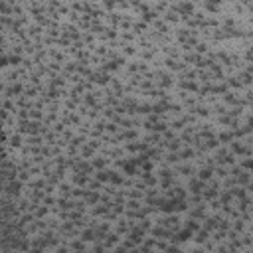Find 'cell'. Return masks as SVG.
<instances>
[{"label": "cell", "instance_id": "6da1fadb", "mask_svg": "<svg viewBox=\"0 0 253 253\" xmlns=\"http://www.w3.org/2000/svg\"><path fill=\"white\" fill-rule=\"evenodd\" d=\"M160 210L162 212H166V214H170V212H176V210H186V204L184 202H180V200H168V202H160Z\"/></svg>", "mask_w": 253, "mask_h": 253}, {"label": "cell", "instance_id": "7a4b0ae2", "mask_svg": "<svg viewBox=\"0 0 253 253\" xmlns=\"http://www.w3.org/2000/svg\"><path fill=\"white\" fill-rule=\"evenodd\" d=\"M134 164H137V160H129V162H121V166L127 174H134Z\"/></svg>", "mask_w": 253, "mask_h": 253}, {"label": "cell", "instance_id": "3957f363", "mask_svg": "<svg viewBox=\"0 0 253 253\" xmlns=\"http://www.w3.org/2000/svg\"><path fill=\"white\" fill-rule=\"evenodd\" d=\"M190 237H192V229H190V227H186L184 231H180V233H178V237H176V239H180V241H186V239H190Z\"/></svg>", "mask_w": 253, "mask_h": 253}, {"label": "cell", "instance_id": "277c9868", "mask_svg": "<svg viewBox=\"0 0 253 253\" xmlns=\"http://www.w3.org/2000/svg\"><path fill=\"white\" fill-rule=\"evenodd\" d=\"M180 10H182L184 14H192L194 6H192V4H190V2H182V4H180Z\"/></svg>", "mask_w": 253, "mask_h": 253}, {"label": "cell", "instance_id": "5b68a950", "mask_svg": "<svg viewBox=\"0 0 253 253\" xmlns=\"http://www.w3.org/2000/svg\"><path fill=\"white\" fill-rule=\"evenodd\" d=\"M119 65H121V60H117V61H113V63H107V65H105V69H109V71H115Z\"/></svg>", "mask_w": 253, "mask_h": 253}, {"label": "cell", "instance_id": "8992f818", "mask_svg": "<svg viewBox=\"0 0 253 253\" xmlns=\"http://www.w3.org/2000/svg\"><path fill=\"white\" fill-rule=\"evenodd\" d=\"M210 174H212V170H210V168H206V170H202L200 178H202V180H206V178H210Z\"/></svg>", "mask_w": 253, "mask_h": 253}, {"label": "cell", "instance_id": "52a82bcc", "mask_svg": "<svg viewBox=\"0 0 253 253\" xmlns=\"http://www.w3.org/2000/svg\"><path fill=\"white\" fill-rule=\"evenodd\" d=\"M97 178H99V180H111V174H107V172H101Z\"/></svg>", "mask_w": 253, "mask_h": 253}, {"label": "cell", "instance_id": "ba28073f", "mask_svg": "<svg viewBox=\"0 0 253 253\" xmlns=\"http://www.w3.org/2000/svg\"><path fill=\"white\" fill-rule=\"evenodd\" d=\"M111 180L115 184H121V182H123V178H121V176H117V174H111Z\"/></svg>", "mask_w": 253, "mask_h": 253}, {"label": "cell", "instance_id": "9c48e42d", "mask_svg": "<svg viewBox=\"0 0 253 253\" xmlns=\"http://www.w3.org/2000/svg\"><path fill=\"white\" fill-rule=\"evenodd\" d=\"M233 150H235V152H245V150H243V146H241V145H237V142L233 145Z\"/></svg>", "mask_w": 253, "mask_h": 253}, {"label": "cell", "instance_id": "30bf717a", "mask_svg": "<svg viewBox=\"0 0 253 253\" xmlns=\"http://www.w3.org/2000/svg\"><path fill=\"white\" fill-rule=\"evenodd\" d=\"M231 138V134L229 133H223V134H220V141H229Z\"/></svg>", "mask_w": 253, "mask_h": 253}, {"label": "cell", "instance_id": "8fae6325", "mask_svg": "<svg viewBox=\"0 0 253 253\" xmlns=\"http://www.w3.org/2000/svg\"><path fill=\"white\" fill-rule=\"evenodd\" d=\"M243 166H245V168H253V160H243Z\"/></svg>", "mask_w": 253, "mask_h": 253}, {"label": "cell", "instance_id": "7c38bea8", "mask_svg": "<svg viewBox=\"0 0 253 253\" xmlns=\"http://www.w3.org/2000/svg\"><path fill=\"white\" fill-rule=\"evenodd\" d=\"M184 87H186V89H196V85H194V83H184Z\"/></svg>", "mask_w": 253, "mask_h": 253}, {"label": "cell", "instance_id": "4fadbf2b", "mask_svg": "<svg viewBox=\"0 0 253 253\" xmlns=\"http://www.w3.org/2000/svg\"><path fill=\"white\" fill-rule=\"evenodd\" d=\"M208 2H216V4H220V2H223V0H208Z\"/></svg>", "mask_w": 253, "mask_h": 253}]
</instances>
